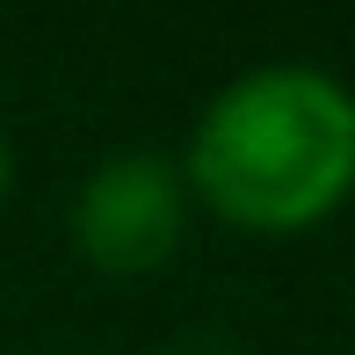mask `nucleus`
Wrapping results in <instances>:
<instances>
[{
  "mask_svg": "<svg viewBox=\"0 0 355 355\" xmlns=\"http://www.w3.org/2000/svg\"><path fill=\"white\" fill-rule=\"evenodd\" d=\"M182 182L247 232H304L355 189V87L312 58H268L203 102Z\"/></svg>",
  "mask_w": 355,
  "mask_h": 355,
  "instance_id": "1",
  "label": "nucleus"
},
{
  "mask_svg": "<svg viewBox=\"0 0 355 355\" xmlns=\"http://www.w3.org/2000/svg\"><path fill=\"white\" fill-rule=\"evenodd\" d=\"M182 218H189V182L182 159L131 145L109 153L102 167L80 182L73 196V247L109 276H138V268L167 261L182 247Z\"/></svg>",
  "mask_w": 355,
  "mask_h": 355,
  "instance_id": "2",
  "label": "nucleus"
},
{
  "mask_svg": "<svg viewBox=\"0 0 355 355\" xmlns=\"http://www.w3.org/2000/svg\"><path fill=\"white\" fill-rule=\"evenodd\" d=\"M8 182H15V145H8V123H0V203H8Z\"/></svg>",
  "mask_w": 355,
  "mask_h": 355,
  "instance_id": "3",
  "label": "nucleus"
}]
</instances>
